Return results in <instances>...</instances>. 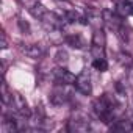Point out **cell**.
<instances>
[{"label": "cell", "mask_w": 133, "mask_h": 133, "mask_svg": "<svg viewBox=\"0 0 133 133\" xmlns=\"http://www.w3.org/2000/svg\"><path fill=\"white\" fill-rule=\"evenodd\" d=\"M11 96H13V92H10L8 85L3 82V83H2V100H3L5 105H10V102H11Z\"/></svg>", "instance_id": "cell-15"}, {"label": "cell", "mask_w": 133, "mask_h": 133, "mask_svg": "<svg viewBox=\"0 0 133 133\" xmlns=\"http://www.w3.org/2000/svg\"><path fill=\"white\" fill-rule=\"evenodd\" d=\"M117 10L125 14V16H133V2H128V0H122V2L117 3Z\"/></svg>", "instance_id": "cell-11"}, {"label": "cell", "mask_w": 133, "mask_h": 133, "mask_svg": "<svg viewBox=\"0 0 133 133\" xmlns=\"http://www.w3.org/2000/svg\"><path fill=\"white\" fill-rule=\"evenodd\" d=\"M10 107L14 113L24 116V117H30L31 116V110L28 107V102L25 100V97L19 92H13L11 96V102H10Z\"/></svg>", "instance_id": "cell-2"}, {"label": "cell", "mask_w": 133, "mask_h": 133, "mask_svg": "<svg viewBox=\"0 0 133 133\" xmlns=\"http://www.w3.org/2000/svg\"><path fill=\"white\" fill-rule=\"evenodd\" d=\"M117 61H119L121 66H124V68H131V66H133V58L127 52H121L117 55Z\"/></svg>", "instance_id": "cell-13"}, {"label": "cell", "mask_w": 133, "mask_h": 133, "mask_svg": "<svg viewBox=\"0 0 133 133\" xmlns=\"http://www.w3.org/2000/svg\"><path fill=\"white\" fill-rule=\"evenodd\" d=\"M68 130L71 133H86L91 130V121L89 116H86L82 111H75L72 117L68 122Z\"/></svg>", "instance_id": "cell-1"}, {"label": "cell", "mask_w": 133, "mask_h": 133, "mask_svg": "<svg viewBox=\"0 0 133 133\" xmlns=\"http://www.w3.org/2000/svg\"><path fill=\"white\" fill-rule=\"evenodd\" d=\"M66 42H68L72 49H83V47H85V39H83L78 33L68 35V36H66Z\"/></svg>", "instance_id": "cell-9"}, {"label": "cell", "mask_w": 133, "mask_h": 133, "mask_svg": "<svg viewBox=\"0 0 133 133\" xmlns=\"http://www.w3.org/2000/svg\"><path fill=\"white\" fill-rule=\"evenodd\" d=\"M0 47H2V49H6L8 47V39H6L5 33H2V42H0Z\"/></svg>", "instance_id": "cell-17"}, {"label": "cell", "mask_w": 133, "mask_h": 133, "mask_svg": "<svg viewBox=\"0 0 133 133\" xmlns=\"http://www.w3.org/2000/svg\"><path fill=\"white\" fill-rule=\"evenodd\" d=\"M19 25H21L22 31H25V33H28V31H30V25H28V22H24L22 19H19Z\"/></svg>", "instance_id": "cell-16"}, {"label": "cell", "mask_w": 133, "mask_h": 133, "mask_svg": "<svg viewBox=\"0 0 133 133\" xmlns=\"http://www.w3.org/2000/svg\"><path fill=\"white\" fill-rule=\"evenodd\" d=\"M71 99V91H68V85H61V83H55L52 92H50V102L56 107L64 105Z\"/></svg>", "instance_id": "cell-3"}, {"label": "cell", "mask_w": 133, "mask_h": 133, "mask_svg": "<svg viewBox=\"0 0 133 133\" xmlns=\"http://www.w3.org/2000/svg\"><path fill=\"white\" fill-rule=\"evenodd\" d=\"M75 75L68 71L64 66H59L56 71H53V82L55 83H61V85H74L75 83Z\"/></svg>", "instance_id": "cell-5"}, {"label": "cell", "mask_w": 133, "mask_h": 133, "mask_svg": "<svg viewBox=\"0 0 133 133\" xmlns=\"http://www.w3.org/2000/svg\"><path fill=\"white\" fill-rule=\"evenodd\" d=\"M102 19H103V22H105L110 28H114L116 31H117V28L122 25L121 17H119L116 13L110 11V10H103V11H102Z\"/></svg>", "instance_id": "cell-7"}, {"label": "cell", "mask_w": 133, "mask_h": 133, "mask_svg": "<svg viewBox=\"0 0 133 133\" xmlns=\"http://www.w3.org/2000/svg\"><path fill=\"white\" fill-rule=\"evenodd\" d=\"M75 88H77V91L80 92V94H83V96H89L91 92H92V83H91V75H89V72L88 71H82L78 75H77V78H75Z\"/></svg>", "instance_id": "cell-4"}, {"label": "cell", "mask_w": 133, "mask_h": 133, "mask_svg": "<svg viewBox=\"0 0 133 133\" xmlns=\"http://www.w3.org/2000/svg\"><path fill=\"white\" fill-rule=\"evenodd\" d=\"M111 130L116 131H133V121L130 119H116L114 122L110 124Z\"/></svg>", "instance_id": "cell-8"}, {"label": "cell", "mask_w": 133, "mask_h": 133, "mask_svg": "<svg viewBox=\"0 0 133 133\" xmlns=\"http://www.w3.org/2000/svg\"><path fill=\"white\" fill-rule=\"evenodd\" d=\"M92 68L99 72H105L108 69V63L105 58H94L92 59Z\"/></svg>", "instance_id": "cell-14"}, {"label": "cell", "mask_w": 133, "mask_h": 133, "mask_svg": "<svg viewBox=\"0 0 133 133\" xmlns=\"http://www.w3.org/2000/svg\"><path fill=\"white\" fill-rule=\"evenodd\" d=\"M55 63L58 66H66L69 63V53L66 52L64 49H59L56 53H55Z\"/></svg>", "instance_id": "cell-12"}, {"label": "cell", "mask_w": 133, "mask_h": 133, "mask_svg": "<svg viewBox=\"0 0 133 133\" xmlns=\"http://www.w3.org/2000/svg\"><path fill=\"white\" fill-rule=\"evenodd\" d=\"M128 2H133V0H128Z\"/></svg>", "instance_id": "cell-18"}, {"label": "cell", "mask_w": 133, "mask_h": 133, "mask_svg": "<svg viewBox=\"0 0 133 133\" xmlns=\"http://www.w3.org/2000/svg\"><path fill=\"white\" fill-rule=\"evenodd\" d=\"M19 49L25 56H28L31 59H39L45 53V47L42 44H25V45H21Z\"/></svg>", "instance_id": "cell-6"}, {"label": "cell", "mask_w": 133, "mask_h": 133, "mask_svg": "<svg viewBox=\"0 0 133 133\" xmlns=\"http://www.w3.org/2000/svg\"><path fill=\"white\" fill-rule=\"evenodd\" d=\"M105 42H107V39H105V33H103V30H102L100 27H97V28L94 30V33H92V45L105 47Z\"/></svg>", "instance_id": "cell-10"}]
</instances>
